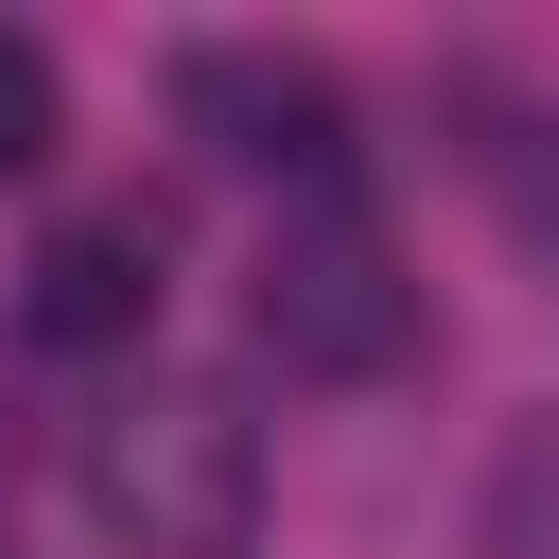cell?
Instances as JSON below:
<instances>
[{"label":"cell","mask_w":559,"mask_h":559,"mask_svg":"<svg viewBox=\"0 0 559 559\" xmlns=\"http://www.w3.org/2000/svg\"><path fill=\"white\" fill-rule=\"evenodd\" d=\"M70 489L105 542L140 559H227L262 524V437L227 419V384H122L87 437H70Z\"/></svg>","instance_id":"obj_1"},{"label":"cell","mask_w":559,"mask_h":559,"mask_svg":"<svg viewBox=\"0 0 559 559\" xmlns=\"http://www.w3.org/2000/svg\"><path fill=\"white\" fill-rule=\"evenodd\" d=\"M245 332H262L297 384H384V367L419 349V280H402V245H384L349 192H314V210L262 227V262H245Z\"/></svg>","instance_id":"obj_2"},{"label":"cell","mask_w":559,"mask_h":559,"mask_svg":"<svg viewBox=\"0 0 559 559\" xmlns=\"http://www.w3.org/2000/svg\"><path fill=\"white\" fill-rule=\"evenodd\" d=\"M175 122L210 140V157H245V175H297V210L314 192H349V87L314 70V52H192L175 70Z\"/></svg>","instance_id":"obj_3"},{"label":"cell","mask_w":559,"mask_h":559,"mask_svg":"<svg viewBox=\"0 0 559 559\" xmlns=\"http://www.w3.org/2000/svg\"><path fill=\"white\" fill-rule=\"evenodd\" d=\"M140 314H157V210H70V227L35 245L17 332H35V349H140Z\"/></svg>","instance_id":"obj_4"},{"label":"cell","mask_w":559,"mask_h":559,"mask_svg":"<svg viewBox=\"0 0 559 559\" xmlns=\"http://www.w3.org/2000/svg\"><path fill=\"white\" fill-rule=\"evenodd\" d=\"M52 140H70V87H52V52H35V35H0V175H35Z\"/></svg>","instance_id":"obj_5"},{"label":"cell","mask_w":559,"mask_h":559,"mask_svg":"<svg viewBox=\"0 0 559 559\" xmlns=\"http://www.w3.org/2000/svg\"><path fill=\"white\" fill-rule=\"evenodd\" d=\"M489 192H507V227H524V245H542V280H559V122L489 140Z\"/></svg>","instance_id":"obj_6"}]
</instances>
